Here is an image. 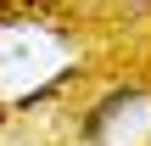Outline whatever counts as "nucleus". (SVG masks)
<instances>
[{
    "instance_id": "1",
    "label": "nucleus",
    "mask_w": 151,
    "mask_h": 146,
    "mask_svg": "<svg viewBox=\"0 0 151 146\" xmlns=\"http://www.w3.org/2000/svg\"><path fill=\"white\" fill-rule=\"evenodd\" d=\"M34 6H39V0H34Z\"/></svg>"
}]
</instances>
